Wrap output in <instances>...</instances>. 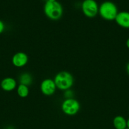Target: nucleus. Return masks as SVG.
<instances>
[{
  "label": "nucleus",
  "mask_w": 129,
  "mask_h": 129,
  "mask_svg": "<svg viewBox=\"0 0 129 129\" xmlns=\"http://www.w3.org/2000/svg\"><path fill=\"white\" fill-rule=\"evenodd\" d=\"M40 89V91L44 95L49 96H52L54 94L57 88L54 81V79L47 78V79H44L41 82Z\"/></svg>",
  "instance_id": "423d86ee"
},
{
  "label": "nucleus",
  "mask_w": 129,
  "mask_h": 129,
  "mask_svg": "<svg viewBox=\"0 0 129 129\" xmlns=\"http://www.w3.org/2000/svg\"><path fill=\"white\" fill-rule=\"evenodd\" d=\"M33 81V78L31 74L29 73H23L20 74L19 77L20 84L29 86L31 85Z\"/></svg>",
  "instance_id": "9b49d317"
},
{
  "label": "nucleus",
  "mask_w": 129,
  "mask_h": 129,
  "mask_svg": "<svg viewBox=\"0 0 129 129\" xmlns=\"http://www.w3.org/2000/svg\"><path fill=\"white\" fill-rule=\"evenodd\" d=\"M113 124L116 129H125L126 128V120L123 116H116L113 118Z\"/></svg>",
  "instance_id": "9d476101"
},
{
  "label": "nucleus",
  "mask_w": 129,
  "mask_h": 129,
  "mask_svg": "<svg viewBox=\"0 0 129 129\" xmlns=\"http://www.w3.org/2000/svg\"><path fill=\"white\" fill-rule=\"evenodd\" d=\"M64 96L65 97L66 99H68V98H73V92L70 89H67V90L64 91Z\"/></svg>",
  "instance_id": "ddd939ff"
},
{
  "label": "nucleus",
  "mask_w": 129,
  "mask_h": 129,
  "mask_svg": "<svg viewBox=\"0 0 129 129\" xmlns=\"http://www.w3.org/2000/svg\"><path fill=\"white\" fill-rule=\"evenodd\" d=\"M118 13L117 6L111 1H104L99 6L98 13L102 19L107 21L115 20Z\"/></svg>",
  "instance_id": "7ed1b4c3"
},
{
  "label": "nucleus",
  "mask_w": 129,
  "mask_h": 129,
  "mask_svg": "<svg viewBox=\"0 0 129 129\" xmlns=\"http://www.w3.org/2000/svg\"><path fill=\"white\" fill-rule=\"evenodd\" d=\"M126 73L128 74V75L129 76V62L126 64Z\"/></svg>",
  "instance_id": "2eb2a0df"
},
{
  "label": "nucleus",
  "mask_w": 129,
  "mask_h": 129,
  "mask_svg": "<svg viewBox=\"0 0 129 129\" xmlns=\"http://www.w3.org/2000/svg\"><path fill=\"white\" fill-rule=\"evenodd\" d=\"M63 113L68 116H73L77 114L80 109V104L78 100L74 98L65 99L61 105Z\"/></svg>",
  "instance_id": "20e7f679"
},
{
  "label": "nucleus",
  "mask_w": 129,
  "mask_h": 129,
  "mask_svg": "<svg viewBox=\"0 0 129 129\" xmlns=\"http://www.w3.org/2000/svg\"><path fill=\"white\" fill-rule=\"evenodd\" d=\"M126 47L129 49V38L127 39V40H126Z\"/></svg>",
  "instance_id": "dca6fc26"
},
{
  "label": "nucleus",
  "mask_w": 129,
  "mask_h": 129,
  "mask_svg": "<svg viewBox=\"0 0 129 129\" xmlns=\"http://www.w3.org/2000/svg\"><path fill=\"white\" fill-rule=\"evenodd\" d=\"M12 64L16 68H23L28 63L29 61V57L27 54L23 52H18L16 53L13 56Z\"/></svg>",
  "instance_id": "0eeeda50"
},
{
  "label": "nucleus",
  "mask_w": 129,
  "mask_h": 129,
  "mask_svg": "<svg viewBox=\"0 0 129 129\" xmlns=\"http://www.w3.org/2000/svg\"><path fill=\"white\" fill-rule=\"evenodd\" d=\"M5 24L1 20H0V34L3 32V31L5 30Z\"/></svg>",
  "instance_id": "4468645a"
},
{
  "label": "nucleus",
  "mask_w": 129,
  "mask_h": 129,
  "mask_svg": "<svg viewBox=\"0 0 129 129\" xmlns=\"http://www.w3.org/2000/svg\"><path fill=\"white\" fill-rule=\"evenodd\" d=\"M125 129H129V128H125Z\"/></svg>",
  "instance_id": "aec40b11"
},
{
  "label": "nucleus",
  "mask_w": 129,
  "mask_h": 129,
  "mask_svg": "<svg viewBox=\"0 0 129 129\" xmlns=\"http://www.w3.org/2000/svg\"><path fill=\"white\" fill-rule=\"evenodd\" d=\"M57 0H47V1H50V2H53V1H56Z\"/></svg>",
  "instance_id": "a211bd4d"
},
{
  "label": "nucleus",
  "mask_w": 129,
  "mask_h": 129,
  "mask_svg": "<svg viewBox=\"0 0 129 129\" xmlns=\"http://www.w3.org/2000/svg\"><path fill=\"white\" fill-rule=\"evenodd\" d=\"M44 1H47V0H44Z\"/></svg>",
  "instance_id": "6ab92c4d"
},
{
  "label": "nucleus",
  "mask_w": 129,
  "mask_h": 129,
  "mask_svg": "<svg viewBox=\"0 0 129 129\" xmlns=\"http://www.w3.org/2000/svg\"><path fill=\"white\" fill-rule=\"evenodd\" d=\"M18 95L22 98L27 97L29 94V88L27 86L20 84L16 88Z\"/></svg>",
  "instance_id": "f8f14e48"
},
{
  "label": "nucleus",
  "mask_w": 129,
  "mask_h": 129,
  "mask_svg": "<svg viewBox=\"0 0 129 129\" xmlns=\"http://www.w3.org/2000/svg\"><path fill=\"white\" fill-rule=\"evenodd\" d=\"M126 128H129V118L126 120Z\"/></svg>",
  "instance_id": "f3484780"
},
{
  "label": "nucleus",
  "mask_w": 129,
  "mask_h": 129,
  "mask_svg": "<svg viewBox=\"0 0 129 129\" xmlns=\"http://www.w3.org/2000/svg\"><path fill=\"white\" fill-rule=\"evenodd\" d=\"M82 13L88 18H94L99 13V5L95 0H83L81 6Z\"/></svg>",
  "instance_id": "39448f33"
},
{
  "label": "nucleus",
  "mask_w": 129,
  "mask_h": 129,
  "mask_svg": "<svg viewBox=\"0 0 129 129\" xmlns=\"http://www.w3.org/2000/svg\"><path fill=\"white\" fill-rule=\"evenodd\" d=\"M44 12L46 16L51 20H58L61 18L63 9L58 1H46L44 6Z\"/></svg>",
  "instance_id": "f03ea898"
},
{
  "label": "nucleus",
  "mask_w": 129,
  "mask_h": 129,
  "mask_svg": "<svg viewBox=\"0 0 129 129\" xmlns=\"http://www.w3.org/2000/svg\"><path fill=\"white\" fill-rule=\"evenodd\" d=\"M17 83L16 80L12 78H6L2 80L1 87L5 91H11L16 88Z\"/></svg>",
  "instance_id": "1a4fd4ad"
},
{
  "label": "nucleus",
  "mask_w": 129,
  "mask_h": 129,
  "mask_svg": "<svg viewBox=\"0 0 129 129\" xmlns=\"http://www.w3.org/2000/svg\"><path fill=\"white\" fill-rule=\"evenodd\" d=\"M54 81L57 89L62 91L69 89L73 86L74 78L71 73L68 71H61L56 74Z\"/></svg>",
  "instance_id": "f257e3e1"
},
{
  "label": "nucleus",
  "mask_w": 129,
  "mask_h": 129,
  "mask_svg": "<svg viewBox=\"0 0 129 129\" xmlns=\"http://www.w3.org/2000/svg\"><path fill=\"white\" fill-rule=\"evenodd\" d=\"M115 20L118 26L123 28H129L128 11H123L118 12Z\"/></svg>",
  "instance_id": "6e6552de"
}]
</instances>
